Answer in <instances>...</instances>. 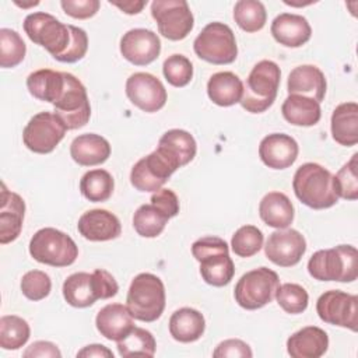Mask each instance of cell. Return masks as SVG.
<instances>
[{"label":"cell","instance_id":"obj_32","mask_svg":"<svg viewBox=\"0 0 358 358\" xmlns=\"http://www.w3.org/2000/svg\"><path fill=\"white\" fill-rule=\"evenodd\" d=\"M63 296L66 302L74 308H88L95 303L98 295L94 288L92 273H74L63 282Z\"/></svg>","mask_w":358,"mask_h":358},{"label":"cell","instance_id":"obj_33","mask_svg":"<svg viewBox=\"0 0 358 358\" xmlns=\"http://www.w3.org/2000/svg\"><path fill=\"white\" fill-rule=\"evenodd\" d=\"M200 263L201 278L213 287H224L231 282L235 266L228 252H218L204 256Z\"/></svg>","mask_w":358,"mask_h":358},{"label":"cell","instance_id":"obj_9","mask_svg":"<svg viewBox=\"0 0 358 358\" xmlns=\"http://www.w3.org/2000/svg\"><path fill=\"white\" fill-rule=\"evenodd\" d=\"M64 90L53 105V113L62 120L67 130H76L88 123L91 105L85 87L76 76L64 73Z\"/></svg>","mask_w":358,"mask_h":358},{"label":"cell","instance_id":"obj_38","mask_svg":"<svg viewBox=\"0 0 358 358\" xmlns=\"http://www.w3.org/2000/svg\"><path fill=\"white\" fill-rule=\"evenodd\" d=\"M168 217L155 206L143 204L133 215V227L143 238H155L161 235L168 222Z\"/></svg>","mask_w":358,"mask_h":358},{"label":"cell","instance_id":"obj_46","mask_svg":"<svg viewBox=\"0 0 358 358\" xmlns=\"http://www.w3.org/2000/svg\"><path fill=\"white\" fill-rule=\"evenodd\" d=\"M60 6L67 15L77 20H87L98 13L101 3L98 0H62Z\"/></svg>","mask_w":358,"mask_h":358},{"label":"cell","instance_id":"obj_31","mask_svg":"<svg viewBox=\"0 0 358 358\" xmlns=\"http://www.w3.org/2000/svg\"><path fill=\"white\" fill-rule=\"evenodd\" d=\"M281 113L288 123L302 127L315 126L322 117V109L317 101L295 94L285 98L281 105Z\"/></svg>","mask_w":358,"mask_h":358},{"label":"cell","instance_id":"obj_21","mask_svg":"<svg viewBox=\"0 0 358 358\" xmlns=\"http://www.w3.org/2000/svg\"><path fill=\"white\" fill-rule=\"evenodd\" d=\"M133 319L126 305L108 303L96 313L95 326L101 336L117 343L134 329Z\"/></svg>","mask_w":358,"mask_h":358},{"label":"cell","instance_id":"obj_47","mask_svg":"<svg viewBox=\"0 0 358 358\" xmlns=\"http://www.w3.org/2000/svg\"><path fill=\"white\" fill-rule=\"evenodd\" d=\"M253 355L249 344L239 338H228L221 341L213 351L214 358H250Z\"/></svg>","mask_w":358,"mask_h":358},{"label":"cell","instance_id":"obj_30","mask_svg":"<svg viewBox=\"0 0 358 358\" xmlns=\"http://www.w3.org/2000/svg\"><path fill=\"white\" fill-rule=\"evenodd\" d=\"M206 330L204 316L193 308H180L169 317V333L179 343L197 341Z\"/></svg>","mask_w":358,"mask_h":358},{"label":"cell","instance_id":"obj_20","mask_svg":"<svg viewBox=\"0 0 358 358\" xmlns=\"http://www.w3.org/2000/svg\"><path fill=\"white\" fill-rule=\"evenodd\" d=\"M25 203L22 197L1 185L0 197V243L6 245L18 238L22 229Z\"/></svg>","mask_w":358,"mask_h":358},{"label":"cell","instance_id":"obj_10","mask_svg":"<svg viewBox=\"0 0 358 358\" xmlns=\"http://www.w3.org/2000/svg\"><path fill=\"white\" fill-rule=\"evenodd\" d=\"M151 15L159 34L169 41L185 39L194 25L193 14L185 0H154Z\"/></svg>","mask_w":358,"mask_h":358},{"label":"cell","instance_id":"obj_43","mask_svg":"<svg viewBox=\"0 0 358 358\" xmlns=\"http://www.w3.org/2000/svg\"><path fill=\"white\" fill-rule=\"evenodd\" d=\"M162 73L166 81L176 88L187 85L193 78V64L183 55H171L162 64Z\"/></svg>","mask_w":358,"mask_h":358},{"label":"cell","instance_id":"obj_48","mask_svg":"<svg viewBox=\"0 0 358 358\" xmlns=\"http://www.w3.org/2000/svg\"><path fill=\"white\" fill-rule=\"evenodd\" d=\"M218 252L229 253L228 243L218 236H213V235L203 236V238L197 239L196 242H193V245H192V255L197 262L201 260L207 255L218 253Z\"/></svg>","mask_w":358,"mask_h":358},{"label":"cell","instance_id":"obj_54","mask_svg":"<svg viewBox=\"0 0 358 358\" xmlns=\"http://www.w3.org/2000/svg\"><path fill=\"white\" fill-rule=\"evenodd\" d=\"M17 6H20V7H22V8H27V7H29V6H38L39 4V1H32V3H20V1H14Z\"/></svg>","mask_w":358,"mask_h":358},{"label":"cell","instance_id":"obj_15","mask_svg":"<svg viewBox=\"0 0 358 358\" xmlns=\"http://www.w3.org/2000/svg\"><path fill=\"white\" fill-rule=\"evenodd\" d=\"M176 169L155 150L140 158L131 168L130 183L138 192H157Z\"/></svg>","mask_w":358,"mask_h":358},{"label":"cell","instance_id":"obj_28","mask_svg":"<svg viewBox=\"0 0 358 358\" xmlns=\"http://www.w3.org/2000/svg\"><path fill=\"white\" fill-rule=\"evenodd\" d=\"M207 95L218 106H232L242 99L243 83L232 71H218L207 83Z\"/></svg>","mask_w":358,"mask_h":358},{"label":"cell","instance_id":"obj_4","mask_svg":"<svg viewBox=\"0 0 358 358\" xmlns=\"http://www.w3.org/2000/svg\"><path fill=\"white\" fill-rule=\"evenodd\" d=\"M280 78L281 71L275 62L260 60L255 64L243 85V95L239 102L242 108L250 113L266 112L275 101Z\"/></svg>","mask_w":358,"mask_h":358},{"label":"cell","instance_id":"obj_13","mask_svg":"<svg viewBox=\"0 0 358 358\" xmlns=\"http://www.w3.org/2000/svg\"><path fill=\"white\" fill-rule=\"evenodd\" d=\"M126 95L133 105L147 113L162 109L168 99L166 90L161 80L144 71L134 73L127 78Z\"/></svg>","mask_w":358,"mask_h":358},{"label":"cell","instance_id":"obj_19","mask_svg":"<svg viewBox=\"0 0 358 358\" xmlns=\"http://www.w3.org/2000/svg\"><path fill=\"white\" fill-rule=\"evenodd\" d=\"M157 151L175 168L187 165L197 151V144L194 137L182 129H171L165 131L159 141Z\"/></svg>","mask_w":358,"mask_h":358},{"label":"cell","instance_id":"obj_52","mask_svg":"<svg viewBox=\"0 0 358 358\" xmlns=\"http://www.w3.org/2000/svg\"><path fill=\"white\" fill-rule=\"evenodd\" d=\"M77 357H83V358H92V357L113 358V352L102 344H90V345H85L83 350H80L77 352Z\"/></svg>","mask_w":358,"mask_h":358},{"label":"cell","instance_id":"obj_29","mask_svg":"<svg viewBox=\"0 0 358 358\" xmlns=\"http://www.w3.org/2000/svg\"><path fill=\"white\" fill-rule=\"evenodd\" d=\"M64 73L50 69H41L32 71L27 77V88L29 94L34 98L49 102L52 105H55L56 101L60 98L64 90Z\"/></svg>","mask_w":358,"mask_h":358},{"label":"cell","instance_id":"obj_11","mask_svg":"<svg viewBox=\"0 0 358 358\" xmlns=\"http://www.w3.org/2000/svg\"><path fill=\"white\" fill-rule=\"evenodd\" d=\"M67 129L52 112L34 115L22 131L24 145L36 154H49L64 138Z\"/></svg>","mask_w":358,"mask_h":358},{"label":"cell","instance_id":"obj_45","mask_svg":"<svg viewBox=\"0 0 358 358\" xmlns=\"http://www.w3.org/2000/svg\"><path fill=\"white\" fill-rule=\"evenodd\" d=\"M70 28V43L69 48L66 49V52L63 55H60L56 60L62 62V63H76L78 60H81L87 50H88V36L87 32L83 28L74 27V25H69Z\"/></svg>","mask_w":358,"mask_h":358},{"label":"cell","instance_id":"obj_39","mask_svg":"<svg viewBox=\"0 0 358 358\" xmlns=\"http://www.w3.org/2000/svg\"><path fill=\"white\" fill-rule=\"evenodd\" d=\"M27 53V46L20 34L10 28L0 29V66L13 69L18 66Z\"/></svg>","mask_w":358,"mask_h":358},{"label":"cell","instance_id":"obj_25","mask_svg":"<svg viewBox=\"0 0 358 358\" xmlns=\"http://www.w3.org/2000/svg\"><path fill=\"white\" fill-rule=\"evenodd\" d=\"M70 155L81 166L101 165L110 157V144L99 134L84 133L71 141Z\"/></svg>","mask_w":358,"mask_h":358},{"label":"cell","instance_id":"obj_2","mask_svg":"<svg viewBox=\"0 0 358 358\" xmlns=\"http://www.w3.org/2000/svg\"><path fill=\"white\" fill-rule=\"evenodd\" d=\"M308 271L319 281L352 282L358 277V252L352 245L317 250L308 262Z\"/></svg>","mask_w":358,"mask_h":358},{"label":"cell","instance_id":"obj_41","mask_svg":"<svg viewBox=\"0 0 358 358\" xmlns=\"http://www.w3.org/2000/svg\"><path fill=\"white\" fill-rule=\"evenodd\" d=\"M357 159L355 152L348 162H345L340 171L333 176V186L338 199L357 200L358 199V175H357Z\"/></svg>","mask_w":358,"mask_h":358},{"label":"cell","instance_id":"obj_27","mask_svg":"<svg viewBox=\"0 0 358 358\" xmlns=\"http://www.w3.org/2000/svg\"><path fill=\"white\" fill-rule=\"evenodd\" d=\"M259 215L266 225L284 229L294 221V206L287 194L268 192L259 203Z\"/></svg>","mask_w":358,"mask_h":358},{"label":"cell","instance_id":"obj_16","mask_svg":"<svg viewBox=\"0 0 358 358\" xmlns=\"http://www.w3.org/2000/svg\"><path fill=\"white\" fill-rule=\"evenodd\" d=\"M120 53L134 66H147L159 56L161 41L151 29L134 28L122 36Z\"/></svg>","mask_w":358,"mask_h":358},{"label":"cell","instance_id":"obj_40","mask_svg":"<svg viewBox=\"0 0 358 358\" xmlns=\"http://www.w3.org/2000/svg\"><path fill=\"white\" fill-rule=\"evenodd\" d=\"M263 232L255 225H243L235 231L231 239L232 252L239 257H250L263 246Z\"/></svg>","mask_w":358,"mask_h":358},{"label":"cell","instance_id":"obj_17","mask_svg":"<svg viewBox=\"0 0 358 358\" xmlns=\"http://www.w3.org/2000/svg\"><path fill=\"white\" fill-rule=\"evenodd\" d=\"M299 147L295 138L284 133H271L259 144L262 162L271 169L289 168L298 158Z\"/></svg>","mask_w":358,"mask_h":358},{"label":"cell","instance_id":"obj_36","mask_svg":"<svg viewBox=\"0 0 358 358\" xmlns=\"http://www.w3.org/2000/svg\"><path fill=\"white\" fill-rule=\"evenodd\" d=\"M31 329L25 319L15 315H6L0 319V347L3 350H18L29 338Z\"/></svg>","mask_w":358,"mask_h":358},{"label":"cell","instance_id":"obj_5","mask_svg":"<svg viewBox=\"0 0 358 358\" xmlns=\"http://www.w3.org/2000/svg\"><path fill=\"white\" fill-rule=\"evenodd\" d=\"M29 255L34 260L52 267L71 266L78 257L76 242L64 232L46 227L34 234L29 241Z\"/></svg>","mask_w":358,"mask_h":358},{"label":"cell","instance_id":"obj_22","mask_svg":"<svg viewBox=\"0 0 358 358\" xmlns=\"http://www.w3.org/2000/svg\"><path fill=\"white\" fill-rule=\"evenodd\" d=\"M326 87L327 84L323 71L313 64L298 66L288 74L287 90L289 95L308 96L320 103L326 95Z\"/></svg>","mask_w":358,"mask_h":358},{"label":"cell","instance_id":"obj_53","mask_svg":"<svg viewBox=\"0 0 358 358\" xmlns=\"http://www.w3.org/2000/svg\"><path fill=\"white\" fill-rule=\"evenodd\" d=\"M109 3L130 15L138 14L143 10V7L147 4V1H144V0H126V1H112L110 0Z\"/></svg>","mask_w":358,"mask_h":358},{"label":"cell","instance_id":"obj_1","mask_svg":"<svg viewBox=\"0 0 358 358\" xmlns=\"http://www.w3.org/2000/svg\"><path fill=\"white\" fill-rule=\"evenodd\" d=\"M292 189L296 199L313 210L330 208L338 201L331 172L316 162H306L296 169Z\"/></svg>","mask_w":358,"mask_h":358},{"label":"cell","instance_id":"obj_37","mask_svg":"<svg viewBox=\"0 0 358 358\" xmlns=\"http://www.w3.org/2000/svg\"><path fill=\"white\" fill-rule=\"evenodd\" d=\"M234 20L245 32L260 31L267 20V13L262 1L239 0L234 7Z\"/></svg>","mask_w":358,"mask_h":358},{"label":"cell","instance_id":"obj_18","mask_svg":"<svg viewBox=\"0 0 358 358\" xmlns=\"http://www.w3.org/2000/svg\"><path fill=\"white\" fill-rule=\"evenodd\" d=\"M77 229L83 238L91 242H105L116 239L122 232V225L113 213L94 208L80 217Z\"/></svg>","mask_w":358,"mask_h":358},{"label":"cell","instance_id":"obj_26","mask_svg":"<svg viewBox=\"0 0 358 358\" xmlns=\"http://www.w3.org/2000/svg\"><path fill=\"white\" fill-rule=\"evenodd\" d=\"M331 136L336 143L351 147L358 143V103L344 102L336 106L330 120Z\"/></svg>","mask_w":358,"mask_h":358},{"label":"cell","instance_id":"obj_49","mask_svg":"<svg viewBox=\"0 0 358 358\" xmlns=\"http://www.w3.org/2000/svg\"><path fill=\"white\" fill-rule=\"evenodd\" d=\"M150 201L152 206L161 210L168 218H172L179 213V199L176 193L171 189L161 187L159 190L152 193Z\"/></svg>","mask_w":358,"mask_h":358},{"label":"cell","instance_id":"obj_8","mask_svg":"<svg viewBox=\"0 0 358 358\" xmlns=\"http://www.w3.org/2000/svg\"><path fill=\"white\" fill-rule=\"evenodd\" d=\"M22 27L28 38L34 43L45 48L55 59L69 48L71 39L70 28L52 14L43 11L31 13L25 17Z\"/></svg>","mask_w":358,"mask_h":358},{"label":"cell","instance_id":"obj_7","mask_svg":"<svg viewBox=\"0 0 358 358\" xmlns=\"http://www.w3.org/2000/svg\"><path fill=\"white\" fill-rule=\"evenodd\" d=\"M280 287L277 273L267 267H259L245 273L236 282L234 296L236 303L248 310H256L270 303Z\"/></svg>","mask_w":358,"mask_h":358},{"label":"cell","instance_id":"obj_23","mask_svg":"<svg viewBox=\"0 0 358 358\" xmlns=\"http://www.w3.org/2000/svg\"><path fill=\"white\" fill-rule=\"evenodd\" d=\"M273 38L287 48H299L312 36V28L308 20L299 14L281 13L271 22Z\"/></svg>","mask_w":358,"mask_h":358},{"label":"cell","instance_id":"obj_34","mask_svg":"<svg viewBox=\"0 0 358 358\" xmlns=\"http://www.w3.org/2000/svg\"><path fill=\"white\" fill-rule=\"evenodd\" d=\"M113 187L115 182L112 175L101 168L85 172L80 180L81 194L92 203L106 201L112 196Z\"/></svg>","mask_w":358,"mask_h":358},{"label":"cell","instance_id":"obj_42","mask_svg":"<svg viewBox=\"0 0 358 358\" xmlns=\"http://www.w3.org/2000/svg\"><path fill=\"white\" fill-rule=\"evenodd\" d=\"M275 299L284 312L291 315H298L306 310L309 295L302 285L294 284V282H285L277 288Z\"/></svg>","mask_w":358,"mask_h":358},{"label":"cell","instance_id":"obj_3","mask_svg":"<svg viewBox=\"0 0 358 358\" xmlns=\"http://www.w3.org/2000/svg\"><path fill=\"white\" fill-rule=\"evenodd\" d=\"M165 287L159 277L151 273L137 274L129 287L126 306L131 316L141 322H155L165 309Z\"/></svg>","mask_w":358,"mask_h":358},{"label":"cell","instance_id":"obj_51","mask_svg":"<svg viewBox=\"0 0 358 358\" xmlns=\"http://www.w3.org/2000/svg\"><path fill=\"white\" fill-rule=\"evenodd\" d=\"M25 358H60L62 352L57 348L56 344L50 341H35L32 343L25 351H24Z\"/></svg>","mask_w":358,"mask_h":358},{"label":"cell","instance_id":"obj_44","mask_svg":"<svg viewBox=\"0 0 358 358\" xmlns=\"http://www.w3.org/2000/svg\"><path fill=\"white\" fill-rule=\"evenodd\" d=\"M50 277L41 270H29L21 278V291L29 301H41L50 294Z\"/></svg>","mask_w":358,"mask_h":358},{"label":"cell","instance_id":"obj_12","mask_svg":"<svg viewBox=\"0 0 358 358\" xmlns=\"http://www.w3.org/2000/svg\"><path fill=\"white\" fill-rule=\"evenodd\" d=\"M316 312L324 323L357 331L358 296L340 289L323 292L316 302Z\"/></svg>","mask_w":358,"mask_h":358},{"label":"cell","instance_id":"obj_24","mask_svg":"<svg viewBox=\"0 0 358 358\" xmlns=\"http://www.w3.org/2000/svg\"><path fill=\"white\" fill-rule=\"evenodd\" d=\"M329 348L327 333L317 326H306L287 340V351L292 358H319Z\"/></svg>","mask_w":358,"mask_h":358},{"label":"cell","instance_id":"obj_50","mask_svg":"<svg viewBox=\"0 0 358 358\" xmlns=\"http://www.w3.org/2000/svg\"><path fill=\"white\" fill-rule=\"evenodd\" d=\"M92 281H94V288L98 295V299H109L115 296L119 291V285L115 277L103 268H96L92 273Z\"/></svg>","mask_w":358,"mask_h":358},{"label":"cell","instance_id":"obj_35","mask_svg":"<svg viewBox=\"0 0 358 358\" xmlns=\"http://www.w3.org/2000/svg\"><path fill=\"white\" fill-rule=\"evenodd\" d=\"M119 355L123 358L129 357H154L157 343L151 331L136 327L122 340L117 341Z\"/></svg>","mask_w":358,"mask_h":358},{"label":"cell","instance_id":"obj_6","mask_svg":"<svg viewBox=\"0 0 358 358\" xmlns=\"http://www.w3.org/2000/svg\"><path fill=\"white\" fill-rule=\"evenodd\" d=\"M194 53L213 64H231L238 56L234 31L224 22L207 24L193 42Z\"/></svg>","mask_w":358,"mask_h":358},{"label":"cell","instance_id":"obj_14","mask_svg":"<svg viewBox=\"0 0 358 358\" xmlns=\"http://www.w3.org/2000/svg\"><path fill=\"white\" fill-rule=\"evenodd\" d=\"M306 252V241L296 229H277L268 235L264 246L266 257L280 266L291 267L299 263Z\"/></svg>","mask_w":358,"mask_h":358}]
</instances>
